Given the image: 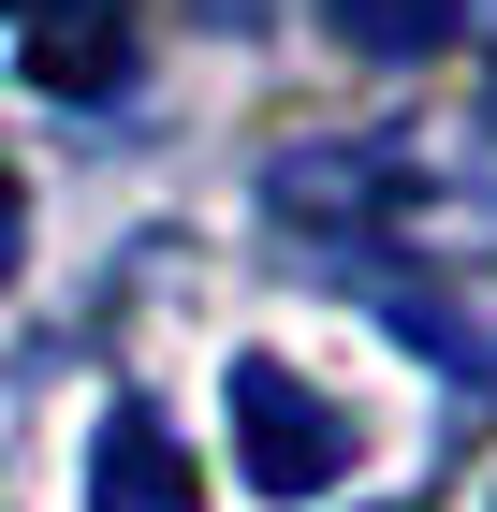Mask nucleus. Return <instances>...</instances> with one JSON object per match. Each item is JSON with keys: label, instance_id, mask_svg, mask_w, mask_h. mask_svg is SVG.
<instances>
[{"label": "nucleus", "instance_id": "f03ea898", "mask_svg": "<svg viewBox=\"0 0 497 512\" xmlns=\"http://www.w3.org/2000/svg\"><path fill=\"white\" fill-rule=\"evenodd\" d=\"M220 410H234V469H249V498H322V483H351V410L322 381H293L278 352H234L220 366Z\"/></svg>", "mask_w": 497, "mask_h": 512}, {"label": "nucleus", "instance_id": "7ed1b4c3", "mask_svg": "<svg viewBox=\"0 0 497 512\" xmlns=\"http://www.w3.org/2000/svg\"><path fill=\"white\" fill-rule=\"evenodd\" d=\"M88 512H205V469L176 454V425L147 395H117L103 439H88Z\"/></svg>", "mask_w": 497, "mask_h": 512}, {"label": "nucleus", "instance_id": "f257e3e1", "mask_svg": "<svg viewBox=\"0 0 497 512\" xmlns=\"http://www.w3.org/2000/svg\"><path fill=\"white\" fill-rule=\"evenodd\" d=\"M264 220L307 249H366V264H497V147L468 118L307 132L264 161Z\"/></svg>", "mask_w": 497, "mask_h": 512}, {"label": "nucleus", "instance_id": "6e6552de", "mask_svg": "<svg viewBox=\"0 0 497 512\" xmlns=\"http://www.w3.org/2000/svg\"><path fill=\"white\" fill-rule=\"evenodd\" d=\"M483 118H497V74H483Z\"/></svg>", "mask_w": 497, "mask_h": 512}, {"label": "nucleus", "instance_id": "39448f33", "mask_svg": "<svg viewBox=\"0 0 497 512\" xmlns=\"http://www.w3.org/2000/svg\"><path fill=\"white\" fill-rule=\"evenodd\" d=\"M322 30H337L351 59H381V74H410V59H439V44L468 30V0H322Z\"/></svg>", "mask_w": 497, "mask_h": 512}, {"label": "nucleus", "instance_id": "423d86ee", "mask_svg": "<svg viewBox=\"0 0 497 512\" xmlns=\"http://www.w3.org/2000/svg\"><path fill=\"white\" fill-rule=\"evenodd\" d=\"M381 322H395V337H410L424 366H454L468 395L497 381V337H483V322H454V308H439V293H424V278H381Z\"/></svg>", "mask_w": 497, "mask_h": 512}, {"label": "nucleus", "instance_id": "20e7f679", "mask_svg": "<svg viewBox=\"0 0 497 512\" xmlns=\"http://www.w3.org/2000/svg\"><path fill=\"white\" fill-rule=\"evenodd\" d=\"M0 15H15V44L59 103H103L132 74V0H0Z\"/></svg>", "mask_w": 497, "mask_h": 512}, {"label": "nucleus", "instance_id": "0eeeda50", "mask_svg": "<svg viewBox=\"0 0 497 512\" xmlns=\"http://www.w3.org/2000/svg\"><path fill=\"white\" fill-rule=\"evenodd\" d=\"M15 249H30V220H15V176H0V278H15Z\"/></svg>", "mask_w": 497, "mask_h": 512}]
</instances>
